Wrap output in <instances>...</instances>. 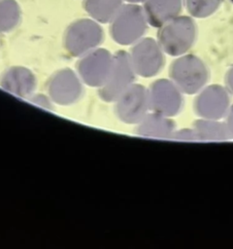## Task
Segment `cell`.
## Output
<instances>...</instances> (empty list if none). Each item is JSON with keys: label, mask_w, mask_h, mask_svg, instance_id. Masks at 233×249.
Segmentation results:
<instances>
[{"label": "cell", "mask_w": 233, "mask_h": 249, "mask_svg": "<svg viewBox=\"0 0 233 249\" xmlns=\"http://www.w3.org/2000/svg\"><path fill=\"white\" fill-rule=\"evenodd\" d=\"M20 14V7L16 0H0V30L17 23Z\"/></svg>", "instance_id": "6"}, {"label": "cell", "mask_w": 233, "mask_h": 249, "mask_svg": "<svg viewBox=\"0 0 233 249\" xmlns=\"http://www.w3.org/2000/svg\"><path fill=\"white\" fill-rule=\"evenodd\" d=\"M147 26V18L139 4H123L112 19V30L118 39H133Z\"/></svg>", "instance_id": "1"}, {"label": "cell", "mask_w": 233, "mask_h": 249, "mask_svg": "<svg viewBox=\"0 0 233 249\" xmlns=\"http://www.w3.org/2000/svg\"><path fill=\"white\" fill-rule=\"evenodd\" d=\"M195 29L192 18L178 16L165 23L160 31V39L168 47H184L194 39Z\"/></svg>", "instance_id": "2"}, {"label": "cell", "mask_w": 233, "mask_h": 249, "mask_svg": "<svg viewBox=\"0 0 233 249\" xmlns=\"http://www.w3.org/2000/svg\"><path fill=\"white\" fill-rule=\"evenodd\" d=\"M183 0H145L143 10L153 26H160L178 17L183 9Z\"/></svg>", "instance_id": "3"}, {"label": "cell", "mask_w": 233, "mask_h": 249, "mask_svg": "<svg viewBox=\"0 0 233 249\" xmlns=\"http://www.w3.org/2000/svg\"><path fill=\"white\" fill-rule=\"evenodd\" d=\"M223 0H183L189 15L194 18H207L216 13Z\"/></svg>", "instance_id": "5"}, {"label": "cell", "mask_w": 233, "mask_h": 249, "mask_svg": "<svg viewBox=\"0 0 233 249\" xmlns=\"http://www.w3.org/2000/svg\"><path fill=\"white\" fill-rule=\"evenodd\" d=\"M127 3H134V4H139V3H143L145 0H123Z\"/></svg>", "instance_id": "7"}, {"label": "cell", "mask_w": 233, "mask_h": 249, "mask_svg": "<svg viewBox=\"0 0 233 249\" xmlns=\"http://www.w3.org/2000/svg\"><path fill=\"white\" fill-rule=\"evenodd\" d=\"M230 1V3H232L233 4V0H229Z\"/></svg>", "instance_id": "8"}, {"label": "cell", "mask_w": 233, "mask_h": 249, "mask_svg": "<svg viewBox=\"0 0 233 249\" xmlns=\"http://www.w3.org/2000/svg\"><path fill=\"white\" fill-rule=\"evenodd\" d=\"M123 0H83V7L94 19L107 22L112 20L120 7Z\"/></svg>", "instance_id": "4"}]
</instances>
